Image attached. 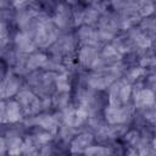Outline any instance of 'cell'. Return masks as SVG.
Wrapping results in <instances>:
<instances>
[{
    "label": "cell",
    "instance_id": "obj_1",
    "mask_svg": "<svg viewBox=\"0 0 156 156\" xmlns=\"http://www.w3.org/2000/svg\"><path fill=\"white\" fill-rule=\"evenodd\" d=\"M151 101H152V94H151L149 90H144V91L138 96V102H139V104L145 105V104H149V102H151Z\"/></svg>",
    "mask_w": 156,
    "mask_h": 156
},
{
    "label": "cell",
    "instance_id": "obj_3",
    "mask_svg": "<svg viewBox=\"0 0 156 156\" xmlns=\"http://www.w3.org/2000/svg\"><path fill=\"white\" fill-rule=\"evenodd\" d=\"M141 5H143V7H141L140 10H141V13H143V15H145V13L147 15V13H150V12L152 11L151 4H149V2H143Z\"/></svg>",
    "mask_w": 156,
    "mask_h": 156
},
{
    "label": "cell",
    "instance_id": "obj_2",
    "mask_svg": "<svg viewBox=\"0 0 156 156\" xmlns=\"http://www.w3.org/2000/svg\"><path fill=\"white\" fill-rule=\"evenodd\" d=\"M18 118V108L16 104H10L9 105V119L15 121Z\"/></svg>",
    "mask_w": 156,
    "mask_h": 156
}]
</instances>
